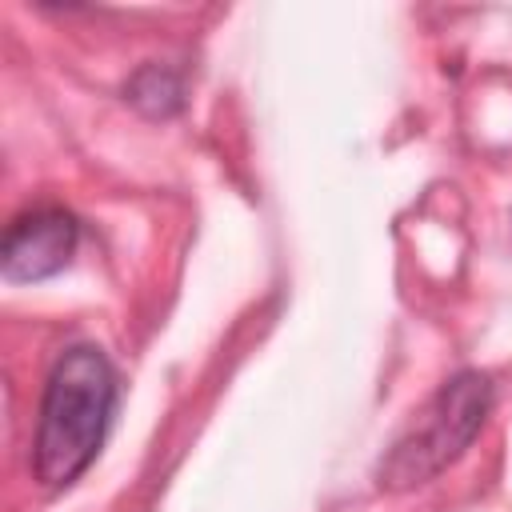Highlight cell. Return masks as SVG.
Returning a JSON list of instances; mask_svg holds the SVG:
<instances>
[{
    "instance_id": "3957f363",
    "label": "cell",
    "mask_w": 512,
    "mask_h": 512,
    "mask_svg": "<svg viewBox=\"0 0 512 512\" xmlns=\"http://www.w3.org/2000/svg\"><path fill=\"white\" fill-rule=\"evenodd\" d=\"M80 240V224L60 204H36L20 212L0 240V268L16 284H32L68 268Z\"/></svg>"
},
{
    "instance_id": "277c9868",
    "label": "cell",
    "mask_w": 512,
    "mask_h": 512,
    "mask_svg": "<svg viewBox=\"0 0 512 512\" xmlns=\"http://www.w3.org/2000/svg\"><path fill=\"white\" fill-rule=\"evenodd\" d=\"M128 100L140 104V108L152 112V116H168V112H176V108L184 104V92H180V80H176L168 68L148 64V68H140V72L132 76Z\"/></svg>"
},
{
    "instance_id": "7a4b0ae2",
    "label": "cell",
    "mask_w": 512,
    "mask_h": 512,
    "mask_svg": "<svg viewBox=\"0 0 512 512\" xmlns=\"http://www.w3.org/2000/svg\"><path fill=\"white\" fill-rule=\"evenodd\" d=\"M488 408H492V384L484 372H456L452 380H444L440 392L428 400V408L416 416V424L376 464V484L400 492L444 472L476 440Z\"/></svg>"
},
{
    "instance_id": "6da1fadb",
    "label": "cell",
    "mask_w": 512,
    "mask_h": 512,
    "mask_svg": "<svg viewBox=\"0 0 512 512\" xmlns=\"http://www.w3.org/2000/svg\"><path fill=\"white\" fill-rule=\"evenodd\" d=\"M116 412V368L96 344H72L56 356L32 440V476L44 488H68L100 452Z\"/></svg>"
}]
</instances>
